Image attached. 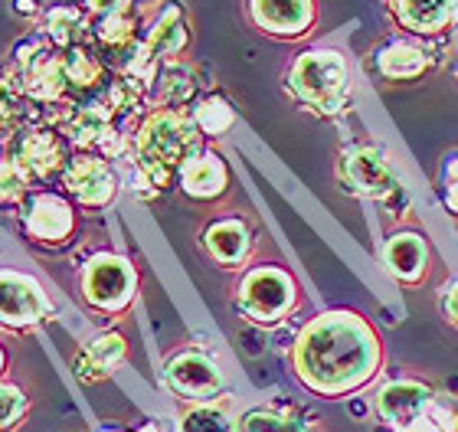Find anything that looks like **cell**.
Instances as JSON below:
<instances>
[{
	"mask_svg": "<svg viewBox=\"0 0 458 432\" xmlns=\"http://www.w3.org/2000/svg\"><path fill=\"white\" fill-rule=\"evenodd\" d=\"M4 360H7V354H4V347H0V370H4Z\"/></svg>",
	"mask_w": 458,
	"mask_h": 432,
	"instance_id": "e575fe53",
	"label": "cell"
},
{
	"mask_svg": "<svg viewBox=\"0 0 458 432\" xmlns=\"http://www.w3.org/2000/svg\"><path fill=\"white\" fill-rule=\"evenodd\" d=\"M288 89L318 112H337L347 96V69L335 49H311L288 72Z\"/></svg>",
	"mask_w": 458,
	"mask_h": 432,
	"instance_id": "3957f363",
	"label": "cell"
},
{
	"mask_svg": "<svg viewBox=\"0 0 458 432\" xmlns=\"http://www.w3.org/2000/svg\"><path fill=\"white\" fill-rule=\"evenodd\" d=\"M23 413H27V396H23V390L13 384H0V432H7Z\"/></svg>",
	"mask_w": 458,
	"mask_h": 432,
	"instance_id": "f1b7e54d",
	"label": "cell"
},
{
	"mask_svg": "<svg viewBox=\"0 0 458 432\" xmlns=\"http://www.w3.org/2000/svg\"><path fill=\"white\" fill-rule=\"evenodd\" d=\"M59 183L66 187L72 200H79L82 207H92V210L108 207L114 200V193H118V174L112 171L108 157H102L96 151L72 154Z\"/></svg>",
	"mask_w": 458,
	"mask_h": 432,
	"instance_id": "9c48e42d",
	"label": "cell"
},
{
	"mask_svg": "<svg viewBox=\"0 0 458 432\" xmlns=\"http://www.w3.org/2000/svg\"><path fill=\"white\" fill-rule=\"evenodd\" d=\"M7 157L20 167V174L33 183L59 181L69 164V138L56 128L27 125L13 131L7 141Z\"/></svg>",
	"mask_w": 458,
	"mask_h": 432,
	"instance_id": "277c9868",
	"label": "cell"
},
{
	"mask_svg": "<svg viewBox=\"0 0 458 432\" xmlns=\"http://www.w3.org/2000/svg\"><path fill=\"white\" fill-rule=\"evenodd\" d=\"M13 10H17L20 17H27V13H39V0H13Z\"/></svg>",
	"mask_w": 458,
	"mask_h": 432,
	"instance_id": "d6a6232c",
	"label": "cell"
},
{
	"mask_svg": "<svg viewBox=\"0 0 458 432\" xmlns=\"http://www.w3.org/2000/svg\"><path fill=\"white\" fill-rule=\"evenodd\" d=\"M23 226L37 242L59 246L76 233V213L66 197L49 191H30L23 200Z\"/></svg>",
	"mask_w": 458,
	"mask_h": 432,
	"instance_id": "8fae6325",
	"label": "cell"
},
{
	"mask_svg": "<svg viewBox=\"0 0 458 432\" xmlns=\"http://www.w3.org/2000/svg\"><path fill=\"white\" fill-rule=\"evenodd\" d=\"M203 246H207V252H210L220 266H239L249 252L246 223H239V220L213 223L210 230H207V236H203Z\"/></svg>",
	"mask_w": 458,
	"mask_h": 432,
	"instance_id": "d6986e66",
	"label": "cell"
},
{
	"mask_svg": "<svg viewBox=\"0 0 458 432\" xmlns=\"http://www.w3.org/2000/svg\"><path fill=\"white\" fill-rule=\"evenodd\" d=\"M426 69V53L412 43H393L380 53V72L386 79H412Z\"/></svg>",
	"mask_w": 458,
	"mask_h": 432,
	"instance_id": "7402d4cb",
	"label": "cell"
},
{
	"mask_svg": "<svg viewBox=\"0 0 458 432\" xmlns=\"http://www.w3.org/2000/svg\"><path fill=\"white\" fill-rule=\"evenodd\" d=\"M200 128L193 115L181 108H154L134 135V161L141 181L154 191H164L174 177H181L183 164L200 154Z\"/></svg>",
	"mask_w": 458,
	"mask_h": 432,
	"instance_id": "7a4b0ae2",
	"label": "cell"
},
{
	"mask_svg": "<svg viewBox=\"0 0 458 432\" xmlns=\"http://www.w3.org/2000/svg\"><path fill=\"white\" fill-rule=\"evenodd\" d=\"M27 92L17 76H0V135L20 131V122L27 115Z\"/></svg>",
	"mask_w": 458,
	"mask_h": 432,
	"instance_id": "603a6c76",
	"label": "cell"
},
{
	"mask_svg": "<svg viewBox=\"0 0 458 432\" xmlns=\"http://www.w3.org/2000/svg\"><path fill=\"white\" fill-rule=\"evenodd\" d=\"M445 200H449V207L458 213V161L449 167V191H445Z\"/></svg>",
	"mask_w": 458,
	"mask_h": 432,
	"instance_id": "1f68e13d",
	"label": "cell"
},
{
	"mask_svg": "<svg viewBox=\"0 0 458 432\" xmlns=\"http://www.w3.org/2000/svg\"><path fill=\"white\" fill-rule=\"evenodd\" d=\"M193 122H197V128H200L203 135H223V131L233 128L236 112H233V106H229L226 98L213 96V98H203L200 106L193 108Z\"/></svg>",
	"mask_w": 458,
	"mask_h": 432,
	"instance_id": "d4e9b609",
	"label": "cell"
},
{
	"mask_svg": "<svg viewBox=\"0 0 458 432\" xmlns=\"http://www.w3.org/2000/svg\"><path fill=\"white\" fill-rule=\"evenodd\" d=\"M183 47H187V20H183V10L177 0H167V7L157 13L151 30L138 43L134 56L124 63V72H128L131 82H144L148 86L157 76L164 59L183 53Z\"/></svg>",
	"mask_w": 458,
	"mask_h": 432,
	"instance_id": "5b68a950",
	"label": "cell"
},
{
	"mask_svg": "<svg viewBox=\"0 0 458 432\" xmlns=\"http://www.w3.org/2000/svg\"><path fill=\"white\" fill-rule=\"evenodd\" d=\"M63 69H66V79H69V86H72V92H96V89L106 82V66H102V59H98L86 43H82V47L63 49Z\"/></svg>",
	"mask_w": 458,
	"mask_h": 432,
	"instance_id": "44dd1931",
	"label": "cell"
},
{
	"mask_svg": "<svg viewBox=\"0 0 458 432\" xmlns=\"http://www.w3.org/2000/svg\"><path fill=\"white\" fill-rule=\"evenodd\" d=\"M43 30H47V39L53 43V47L69 49V47H82V43H89V37H92V20H89L86 10L59 4V7L47 10Z\"/></svg>",
	"mask_w": 458,
	"mask_h": 432,
	"instance_id": "e0dca14e",
	"label": "cell"
},
{
	"mask_svg": "<svg viewBox=\"0 0 458 432\" xmlns=\"http://www.w3.org/2000/svg\"><path fill=\"white\" fill-rule=\"evenodd\" d=\"M30 181L20 174V167L10 161L7 154L0 157V207H13V203L27 200Z\"/></svg>",
	"mask_w": 458,
	"mask_h": 432,
	"instance_id": "83f0119b",
	"label": "cell"
},
{
	"mask_svg": "<svg viewBox=\"0 0 458 432\" xmlns=\"http://www.w3.org/2000/svg\"><path fill=\"white\" fill-rule=\"evenodd\" d=\"M383 262L386 269L403 282H412L422 275V266H426V242L416 233H396L386 250H383Z\"/></svg>",
	"mask_w": 458,
	"mask_h": 432,
	"instance_id": "ffe728a7",
	"label": "cell"
},
{
	"mask_svg": "<svg viewBox=\"0 0 458 432\" xmlns=\"http://www.w3.org/2000/svg\"><path fill=\"white\" fill-rule=\"evenodd\" d=\"M341 181L347 183V191L360 193V197H370V200H380L386 193H393L396 181L390 174V164L383 161V154L377 148H347L341 157Z\"/></svg>",
	"mask_w": 458,
	"mask_h": 432,
	"instance_id": "7c38bea8",
	"label": "cell"
},
{
	"mask_svg": "<svg viewBox=\"0 0 458 432\" xmlns=\"http://www.w3.org/2000/svg\"><path fill=\"white\" fill-rule=\"evenodd\" d=\"M393 10L416 33H436L458 20V0H393Z\"/></svg>",
	"mask_w": 458,
	"mask_h": 432,
	"instance_id": "ac0fdd59",
	"label": "cell"
},
{
	"mask_svg": "<svg viewBox=\"0 0 458 432\" xmlns=\"http://www.w3.org/2000/svg\"><path fill=\"white\" fill-rule=\"evenodd\" d=\"M249 13L259 30L276 37H298L315 17L311 0H249Z\"/></svg>",
	"mask_w": 458,
	"mask_h": 432,
	"instance_id": "5bb4252c",
	"label": "cell"
},
{
	"mask_svg": "<svg viewBox=\"0 0 458 432\" xmlns=\"http://www.w3.org/2000/svg\"><path fill=\"white\" fill-rule=\"evenodd\" d=\"M380 367V341L360 315L331 311L298 335L295 370L308 390L341 396L363 386Z\"/></svg>",
	"mask_w": 458,
	"mask_h": 432,
	"instance_id": "6da1fadb",
	"label": "cell"
},
{
	"mask_svg": "<svg viewBox=\"0 0 458 432\" xmlns=\"http://www.w3.org/2000/svg\"><path fill=\"white\" fill-rule=\"evenodd\" d=\"M239 308L249 321L276 325L295 308V282L285 269L262 266L239 282Z\"/></svg>",
	"mask_w": 458,
	"mask_h": 432,
	"instance_id": "8992f818",
	"label": "cell"
},
{
	"mask_svg": "<svg viewBox=\"0 0 458 432\" xmlns=\"http://www.w3.org/2000/svg\"><path fill=\"white\" fill-rule=\"evenodd\" d=\"M236 432H308V429L298 419L276 413V410H249V413L239 416Z\"/></svg>",
	"mask_w": 458,
	"mask_h": 432,
	"instance_id": "484cf974",
	"label": "cell"
},
{
	"mask_svg": "<svg viewBox=\"0 0 458 432\" xmlns=\"http://www.w3.org/2000/svg\"><path fill=\"white\" fill-rule=\"evenodd\" d=\"M49 315V298L33 275L0 269V327L30 331Z\"/></svg>",
	"mask_w": 458,
	"mask_h": 432,
	"instance_id": "ba28073f",
	"label": "cell"
},
{
	"mask_svg": "<svg viewBox=\"0 0 458 432\" xmlns=\"http://www.w3.org/2000/svg\"><path fill=\"white\" fill-rule=\"evenodd\" d=\"M400 432H449V429H445V426H442L439 419H436V416H432V413H426V416H420L416 423L403 426Z\"/></svg>",
	"mask_w": 458,
	"mask_h": 432,
	"instance_id": "4dcf8cb0",
	"label": "cell"
},
{
	"mask_svg": "<svg viewBox=\"0 0 458 432\" xmlns=\"http://www.w3.org/2000/svg\"><path fill=\"white\" fill-rule=\"evenodd\" d=\"M134 0H86L89 20H106V17H128Z\"/></svg>",
	"mask_w": 458,
	"mask_h": 432,
	"instance_id": "f546056e",
	"label": "cell"
},
{
	"mask_svg": "<svg viewBox=\"0 0 458 432\" xmlns=\"http://www.w3.org/2000/svg\"><path fill=\"white\" fill-rule=\"evenodd\" d=\"M181 432H236V423L229 419V413L223 406L197 403L193 410H187L181 419Z\"/></svg>",
	"mask_w": 458,
	"mask_h": 432,
	"instance_id": "cb8c5ba5",
	"label": "cell"
},
{
	"mask_svg": "<svg viewBox=\"0 0 458 432\" xmlns=\"http://www.w3.org/2000/svg\"><path fill=\"white\" fill-rule=\"evenodd\" d=\"M82 295L92 308L98 311H124L128 301L134 298V288H138V275H134V266L122 256H112V252H102L96 259L86 262L82 269Z\"/></svg>",
	"mask_w": 458,
	"mask_h": 432,
	"instance_id": "52a82bcc",
	"label": "cell"
},
{
	"mask_svg": "<svg viewBox=\"0 0 458 432\" xmlns=\"http://www.w3.org/2000/svg\"><path fill=\"white\" fill-rule=\"evenodd\" d=\"M229 183V171L223 164L220 154H193L191 161L183 164L181 171V187L187 197H197V200H210V197H220Z\"/></svg>",
	"mask_w": 458,
	"mask_h": 432,
	"instance_id": "9a60e30c",
	"label": "cell"
},
{
	"mask_svg": "<svg viewBox=\"0 0 458 432\" xmlns=\"http://www.w3.org/2000/svg\"><path fill=\"white\" fill-rule=\"evenodd\" d=\"M445 308H449L452 321H458V282H455V285H452V292H449V301H445Z\"/></svg>",
	"mask_w": 458,
	"mask_h": 432,
	"instance_id": "836d02e7",
	"label": "cell"
},
{
	"mask_svg": "<svg viewBox=\"0 0 458 432\" xmlns=\"http://www.w3.org/2000/svg\"><path fill=\"white\" fill-rule=\"evenodd\" d=\"M157 82H161V106L167 108H177L193 96V76L181 66H164Z\"/></svg>",
	"mask_w": 458,
	"mask_h": 432,
	"instance_id": "4316f807",
	"label": "cell"
},
{
	"mask_svg": "<svg viewBox=\"0 0 458 432\" xmlns=\"http://www.w3.org/2000/svg\"><path fill=\"white\" fill-rule=\"evenodd\" d=\"M164 380L174 394L183 396V400H193V403H210L223 390L220 367L200 351H183V354L171 357L164 367Z\"/></svg>",
	"mask_w": 458,
	"mask_h": 432,
	"instance_id": "30bf717a",
	"label": "cell"
},
{
	"mask_svg": "<svg viewBox=\"0 0 458 432\" xmlns=\"http://www.w3.org/2000/svg\"><path fill=\"white\" fill-rule=\"evenodd\" d=\"M432 400H436V396H432L429 386L416 384V380H390V384L380 386L373 406H377V413H380L383 423L403 429V426L416 423L420 416L429 413Z\"/></svg>",
	"mask_w": 458,
	"mask_h": 432,
	"instance_id": "4fadbf2b",
	"label": "cell"
},
{
	"mask_svg": "<svg viewBox=\"0 0 458 432\" xmlns=\"http://www.w3.org/2000/svg\"><path fill=\"white\" fill-rule=\"evenodd\" d=\"M124 337L122 335H98L96 341H89L76 357V374L86 380V384H96V380H106L114 367L124 360Z\"/></svg>",
	"mask_w": 458,
	"mask_h": 432,
	"instance_id": "2e32d148",
	"label": "cell"
}]
</instances>
